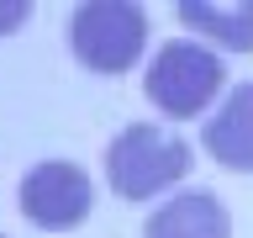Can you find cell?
<instances>
[{
	"label": "cell",
	"instance_id": "6",
	"mask_svg": "<svg viewBox=\"0 0 253 238\" xmlns=\"http://www.w3.org/2000/svg\"><path fill=\"white\" fill-rule=\"evenodd\" d=\"M142 238H232V212L211 190H179L142 222Z\"/></svg>",
	"mask_w": 253,
	"mask_h": 238
},
{
	"label": "cell",
	"instance_id": "8",
	"mask_svg": "<svg viewBox=\"0 0 253 238\" xmlns=\"http://www.w3.org/2000/svg\"><path fill=\"white\" fill-rule=\"evenodd\" d=\"M27 16H32V0H0V37H11Z\"/></svg>",
	"mask_w": 253,
	"mask_h": 238
},
{
	"label": "cell",
	"instance_id": "2",
	"mask_svg": "<svg viewBox=\"0 0 253 238\" xmlns=\"http://www.w3.org/2000/svg\"><path fill=\"white\" fill-rule=\"evenodd\" d=\"M221 79H227V63L221 53H211L195 37H169V43L153 53L148 74H142V95L153 101L169 122H190V117H206V106L216 101Z\"/></svg>",
	"mask_w": 253,
	"mask_h": 238
},
{
	"label": "cell",
	"instance_id": "7",
	"mask_svg": "<svg viewBox=\"0 0 253 238\" xmlns=\"http://www.w3.org/2000/svg\"><path fill=\"white\" fill-rule=\"evenodd\" d=\"M190 32H201V43H221L227 53H248L253 48V5L232 0V5H211V0H179L174 5Z\"/></svg>",
	"mask_w": 253,
	"mask_h": 238
},
{
	"label": "cell",
	"instance_id": "5",
	"mask_svg": "<svg viewBox=\"0 0 253 238\" xmlns=\"http://www.w3.org/2000/svg\"><path fill=\"white\" fill-rule=\"evenodd\" d=\"M206 154L232 175H253V79H243L206 117Z\"/></svg>",
	"mask_w": 253,
	"mask_h": 238
},
{
	"label": "cell",
	"instance_id": "3",
	"mask_svg": "<svg viewBox=\"0 0 253 238\" xmlns=\"http://www.w3.org/2000/svg\"><path fill=\"white\" fill-rule=\"evenodd\" d=\"M69 48L90 74H126L148 48V11L132 0H84L69 16Z\"/></svg>",
	"mask_w": 253,
	"mask_h": 238
},
{
	"label": "cell",
	"instance_id": "4",
	"mask_svg": "<svg viewBox=\"0 0 253 238\" xmlns=\"http://www.w3.org/2000/svg\"><path fill=\"white\" fill-rule=\"evenodd\" d=\"M21 217L47 228V233H69L90 217L95 206V190H90V175L69 164V159H42L21 175Z\"/></svg>",
	"mask_w": 253,
	"mask_h": 238
},
{
	"label": "cell",
	"instance_id": "1",
	"mask_svg": "<svg viewBox=\"0 0 253 238\" xmlns=\"http://www.w3.org/2000/svg\"><path fill=\"white\" fill-rule=\"evenodd\" d=\"M190 164H195V148L158 122H126L106 148V180L122 201L164 196L169 185L190 180Z\"/></svg>",
	"mask_w": 253,
	"mask_h": 238
}]
</instances>
